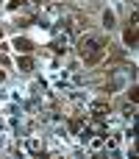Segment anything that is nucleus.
Segmentation results:
<instances>
[{
	"mask_svg": "<svg viewBox=\"0 0 139 159\" xmlns=\"http://www.w3.org/2000/svg\"><path fill=\"white\" fill-rule=\"evenodd\" d=\"M0 78H3V70H0Z\"/></svg>",
	"mask_w": 139,
	"mask_h": 159,
	"instance_id": "5",
	"label": "nucleus"
},
{
	"mask_svg": "<svg viewBox=\"0 0 139 159\" xmlns=\"http://www.w3.org/2000/svg\"><path fill=\"white\" fill-rule=\"evenodd\" d=\"M78 50H81V59L86 64H98L103 59V53H106V42L98 39V36H86V39H81Z\"/></svg>",
	"mask_w": 139,
	"mask_h": 159,
	"instance_id": "1",
	"label": "nucleus"
},
{
	"mask_svg": "<svg viewBox=\"0 0 139 159\" xmlns=\"http://www.w3.org/2000/svg\"><path fill=\"white\" fill-rule=\"evenodd\" d=\"M125 42H128L131 48H137V28H128V31H125Z\"/></svg>",
	"mask_w": 139,
	"mask_h": 159,
	"instance_id": "3",
	"label": "nucleus"
},
{
	"mask_svg": "<svg viewBox=\"0 0 139 159\" xmlns=\"http://www.w3.org/2000/svg\"><path fill=\"white\" fill-rule=\"evenodd\" d=\"M14 48H17V50H22V53H31V50H33V42H31V39H17V42H14Z\"/></svg>",
	"mask_w": 139,
	"mask_h": 159,
	"instance_id": "2",
	"label": "nucleus"
},
{
	"mask_svg": "<svg viewBox=\"0 0 139 159\" xmlns=\"http://www.w3.org/2000/svg\"><path fill=\"white\" fill-rule=\"evenodd\" d=\"M31 67H33V61H31L28 56H25V59H20V70H25V73H28Z\"/></svg>",
	"mask_w": 139,
	"mask_h": 159,
	"instance_id": "4",
	"label": "nucleus"
},
{
	"mask_svg": "<svg viewBox=\"0 0 139 159\" xmlns=\"http://www.w3.org/2000/svg\"><path fill=\"white\" fill-rule=\"evenodd\" d=\"M0 36H3V34H0Z\"/></svg>",
	"mask_w": 139,
	"mask_h": 159,
	"instance_id": "6",
	"label": "nucleus"
}]
</instances>
